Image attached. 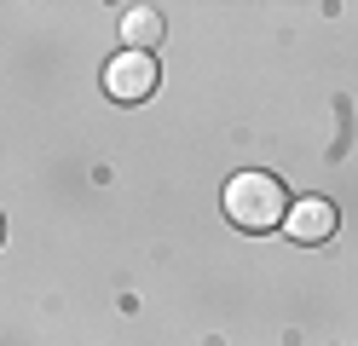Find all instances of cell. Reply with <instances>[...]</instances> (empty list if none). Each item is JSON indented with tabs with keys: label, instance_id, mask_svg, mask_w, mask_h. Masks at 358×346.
<instances>
[{
	"label": "cell",
	"instance_id": "cell-1",
	"mask_svg": "<svg viewBox=\"0 0 358 346\" xmlns=\"http://www.w3.org/2000/svg\"><path fill=\"white\" fill-rule=\"evenodd\" d=\"M226 219L237 231H272L289 219V191L272 179V173H260V168H243L226 179Z\"/></svg>",
	"mask_w": 358,
	"mask_h": 346
},
{
	"label": "cell",
	"instance_id": "cell-2",
	"mask_svg": "<svg viewBox=\"0 0 358 346\" xmlns=\"http://www.w3.org/2000/svg\"><path fill=\"white\" fill-rule=\"evenodd\" d=\"M156 81H162V69H156L150 52H122V58L104 64V92L116 104H145L156 92Z\"/></svg>",
	"mask_w": 358,
	"mask_h": 346
},
{
	"label": "cell",
	"instance_id": "cell-3",
	"mask_svg": "<svg viewBox=\"0 0 358 346\" xmlns=\"http://www.w3.org/2000/svg\"><path fill=\"white\" fill-rule=\"evenodd\" d=\"M283 225H289V237H295V243H329V237H335V202L306 196V202L289 208Z\"/></svg>",
	"mask_w": 358,
	"mask_h": 346
},
{
	"label": "cell",
	"instance_id": "cell-4",
	"mask_svg": "<svg viewBox=\"0 0 358 346\" xmlns=\"http://www.w3.org/2000/svg\"><path fill=\"white\" fill-rule=\"evenodd\" d=\"M162 12L156 6H133V12H122V41H127V52H150L156 41H162Z\"/></svg>",
	"mask_w": 358,
	"mask_h": 346
},
{
	"label": "cell",
	"instance_id": "cell-5",
	"mask_svg": "<svg viewBox=\"0 0 358 346\" xmlns=\"http://www.w3.org/2000/svg\"><path fill=\"white\" fill-rule=\"evenodd\" d=\"M0 237H6V225H0Z\"/></svg>",
	"mask_w": 358,
	"mask_h": 346
}]
</instances>
